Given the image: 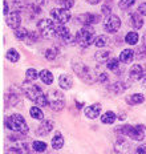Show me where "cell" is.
<instances>
[{
  "label": "cell",
  "instance_id": "obj_2",
  "mask_svg": "<svg viewBox=\"0 0 146 154\" xmlns=\"http://www.w3.org/2000/svg\"><path fill=\"white\" fill-rule=\"evenodd\" d=\"M4 126L7 128L8 130L15 131L16 134H23V136H27L29 129H28V125L25 122L24 117L19 113L11 114L9 117H7L4 120Z\"/></svg>",
  "mask_w": 146,
  "mask_h": 154
},
{
  "label": "cell",
  "instance_id": "obj_43",
  "mask_svg": "<svg viewBox=\"0 0 146 154\" xmlns=\"http://www.w3.org/2000/svg\"><path fill=\"white\" fill-rule=\"evenodd\" d=\"M133 154H146V143H142L141 146H138Z\"/></svg>",
  "mask_w": 146,
  "mask_h": 154
},
{
  "label": "cell",
  "instance_id": "obj_36",
  "mask_svg": "<svg viewBox=\"0 0 146 154\" xmlns=\"http://www.w3.org/2000/svg\"><path fill=\"white\" fill-rule=\"evenodd\" d=\"M32 147H33L35 152H37V153H44V152L47 150V143L43 142V141H33Z\"/></svg>",
  "mask_w": 146,
  "mask_h": 154
},
{
  "label": "cell",
  "instance_id": "obj_16",
  "mask_svg": "<svg viewBox=\"0 0 146 154\" xmlns=\"http://www.w3.org/2000/svg\"><path fill=\"white\" fill-rule=\"evenodd\" d=\"M129 25L134 29H141L144 27V17L139 12H133L132 15L129 16Z\"/></svg>",
  "mask_w": 146,
  "mask_h": 154
},
{
  "label": "cell",
  "instance_id": "obj_37",
  "mask_svg": "<svg viewBox=\"0 0 146 154\" xmlns=\"http://www.w3.org/2000/svg\"><path fill=\"white\" fill-rule=\"evenodd\" d=\"M130 129H132V125H122V126H117L114 131L117 134H121V136H128Z\"/></svg>",
  "mask_w": 146,
  "mask_h": 154
},
{
  "label": "cell",
  "instance_id": "obj_7",
  "mask_svg": "<svg viewBox=\"0 0 146 154\" xmlns=\"http://www.w3.org/2000/svg\"><path fill=\"white\" fill-rule=\"evenodd\" d=\"M50 16L57 24H66L72 19V14L65 8H53L50 11Z\"/></svg>",
  "mask_w": 146,
  "mask_h": 154
},
{
  "label": "cell",
  "instance_id": "obj_1",
  "mask_svg": "<svg viewBox=\"0 0 146 154\" xmlns=\"http://www.w3.org/2000/svg\"><path fill=\"white\" fill-rule=\"evenodd\" d=\"M72 68L75 70V73L77 75L85 84H93V82L98 81V75L100 73H96L94 70H92L89 66L85 63L80 61V60H75L72 63Z\"/></svg>",
  "mask_w": 146,
  "mask_h": 154
},
{
  "label": "cell",
  "instance_id": "obj_48",
  "mask_svg": "<svg viewBox=\"0 0 146 154\" xmlns=\"http://www.w3.org/2000/svg\"><path fill=\"white\" fill-rule=\"evenodd\" d=\"M118 118H120V120H123V118H125V113H122V114L120 113L118 114Z\"/></svg>",
  "mask_w": 146,
  "mask_h": 154
},
{
  "label": "cell",
  "instance_id": "obj_8",
  "mask_svg": "<svg viewBox=\"0 0 146 154\" xmlns=\"http://www.w3.org/2000/svg\"><path fill=\"white\" fill-rule=\"evenodd\" d=\"M121 28V19L117 15H110L108 16L104 21V29L108 33H116L117 31Z\"/></svg>",
  "mask_w": 146,
  "mask_h": 154
},
{
  "label": "cell",
  "instance_id": "obj_35",
  "mask_svg": "<svg viewBox=\"0 0 146 154\" xmlns=\"http://www.w3.org/2000/svg\"><path fill=\"white\" fill-rule=\"evenodd\" d=\"M43 53H44V57H45L47 60H49V61L55 60L57 57V54H59V52L56 51V48H48V49H45Z\"/></svg>",
  "mask_w": 146,
  "mask_h": 154
},
{
  "label": "cell",
  "instance_id": "obj_26",
  "mask_svg": "<svg viewBox=\"0 0 146 154\" xmlns=\"http://www.w3.org/2000/svg\"><path fill=\"white\" fill-rule=\"evenodd\" d=\"M116 120H117V116H116V113H114V112H110V110L105 112V113L101 116V122L105 124V125H110V124H113Z\"/></svg>",
  "mask_w": 146,
  "mask_h": 154
},
{
  "label": "cell",
  "instance_id": "obj_17",
  "mask_svg": "<svg viewBox=\"0 0 146 154\" xmlns=\"http://www.w3.org/2000/svg\"><path fill=\"white\" fill-rule=\"evenodd\" d=\"M128 86H129V84H125V82H122V81H116L108 86V92L113 93V94H121V93H123L128 89Z\"/></svg>",
  "mask_w": 146,
  "mask_h": 154
},
{
  "label": "cell",
  "instance_id": "obj_21",
  "mask_svg": "<svg viewBox=\"0 0 146 154\" xmlns=\"http://www.w3.org/2000/svg\"><path fill=\"white\" fill-rule=\"evenodd\" d=\"M118 59H120V61L123 63V64H129L135 59V52L132 51V49H123L122 52L120 53Z\"/></svg>",
  "mask_w": 146,
  "mask_h": 154
},
{
  "label": "cell",
  "instance_id": "obj_4",
  "mask_svg": "<svg viewBox=\"0 0 146 154\" xmlns=\"http://www.w3.org/2000/svg\"><path fill=\"white\" fill-rule=\"evenodd\" d=\"M94 31L92 27H82L75 36L76 44L81 48H88L92 45V43H94Z\"/></svg>",
  "mask_w": 146,
  "mask_h": 154
},
{
  "label": "cell",
  "instance_id": "obj_40",
  "mask_svg": "<svg viewBox=\"0 0 146 154\" xmlns=\"http://www.w3.org/2000/svg\"><path fill=\"white\" fill-rule=\"evenodd\" d=\"M101 14H104L106 17L112 15V5H110V3H106V4H104L101 7Z\"/></svg>",
  "mask_w": 146,
  "mask_h": 154
},
{
  "label": "cell",
  "instance_id": "obj_3",
  "mask_svg": "<svg viewBox=\"0 0 146 154\" xmlns=\"http://www.w3.org/2000/svg\"><path fill=\"white\" fill-rule=\"evenodd\" d=\"M24 93L32 102L37 106H47L48 105V97L47 94L41 91V88L36 84H25L24 85Z\"/></svg>",
  "mask_w": 146,
  "mask_h": 154
},
{
  "label": "cell",
  "instance_id": "obj_27",
  "mask_svg": "<svg viewBox=\"0 0 146 154\" xmlns=\"http://www.w3.org/2000/svg\"><path fill=\"white\" fill-rule=\"evenodd\" d=\"M40 80L45 85H50L53 82V75H52V72L48 70V69H43L40 72Z\"/></svg>",
  "mask_w": 146,
  "mask_h": 154
},
{
  "label": "cell",
  "instance_id": "obj_25",
  "mask_svg": "<svg viewBox=\"0 0 146 154\" xmlns=\"http://www.w3.org/2000/svg\"><path fill=\"white\" fill-rule=\"evenodd\" d=\"M64 146V137L61 136V133H57L53 136V138H52V147L55 150H60L61 147Z\"/></svg>",
  "mask_w": 146,
  "mask_h": 154
},
{
  "label": "cell",
  "instance_id": "obj_19",
  "mask_svg": "<svg viewBox=\"0 0 146 154\" xmlns=\"http://www.w3.org/2000/svg\"><path fill=\"white\" fill-rule=\"evenodd\" d=\"M20 98H19V94L17 93H14V92H8L7 94L4 96V104L7 108H11V106H15V105L19 104Z\"/></svg>",
  "mask_w": 146,
  "mask_h": 154
},
{
  "label": "cell",
  "instance_id": "obj_9",
  "mask_svg": "<svg viewBox=\"0 0 146 154\" xmlns=\"http://www.w3.org/2000/svg\"><path fill=\"white\" fill-rule=\"evenodd\" d=\"M77 23H80L82 27H90V25L96 24L100 21V16L94 15V14H82L76 19Z\"/></svg>",
  "mask_w": 146,
  "mask_h": 154
},
{
  "label": "cell",
  "instance_id": "obj_6",
  "mask_svg": "<svg viewBox=\"0 0 146 154\" xmlns=\"http://www.w3.org/2000/svg\"><path fill=\"white\" fill-rule=\"evenodd\" d=\"M39 32L43 35L44 37H52L57 33V24L55 20H50V19H43L39 21L37 24Z\"/></svg>",
  "mask_w": 146,
  "mask_h": 154
},
{
  "label": "cell",
  "instance_id": "obj_22",
  "mask_svg": "<svg viewBox=\"0 0 146 154\" xmlns=\"http://www.w3.org/2000/svg\"><path fill=\"white\" fill-rule=\"evenodd\" d=\"M125 101H126V104L128 105H139V104H142V102L145 101V97H144V94H141V93H134V94H132V96H128V97L125 98Z\"/></svg>",
  "mask_w": 146,
  "mask_h": 154
},
{
  "label": "cell",
  "instance_id": "obj_13",
  "mask_svg": "<svg viewBox=\"0 0 146 154\" xmlns=\"http://www.w3.org/2000/svg\"><path fill=\"white\" fill-rule=\"evenodd\" d=\"M101 104H98V102H96V104H92L89 105V106H87L84 109V114L87 118H89V120H94V118L100 117V113H101Z\"/></svg>",
  "mask_w": 146,
  "mask_h": 154
},
{
  "label": "cell",
  "instance_id": "obj_5",
  "mask_svg": "<svg viewBox=\"0 0 146 154\" xmlns=\"http://www.w3.org/2000/svg\"><path fill=\"white\" fill-rule=\"evenodd\" d=\"M47 97H48V106L55 112L62 110L65 106V96L62 94V92L57 91V89H50L47 93Z\"/></svg>",
  "mask_w": 146,
  "mask_h": 154
},
{
  "label": "cell",
  "instance_id": "obj_24",
  "mask_svg": "<svg viewBox=\"0 0 146 154\" xmlns=\"http://www.w3.org/2000/svg\"><path fill=\"white\" fill-rule=\"evenodd\" d=\"M9 152H12L15 154H29V145L23 141V142L17 143L16 146L11 147V149H9Z\"/></svg>",
  "mask_w": 146,
  "mask_h": 154
},
{
  "label": "cell",
  "instance_id": "obj_14",
  "mask_svg": "<svg viewBox=\"0 0 146 154\" xmlns=\"http://www.w3.org/2000/svg\"><path fill=\"white\" fill-rule=\"evenodd\" d=\"M53 128H55V122L52 120H44L40 124V126L37 128L36 134L37 136H48L50 131L53 130Z\"/></svg>",
  "mask_w": 146,
  "mask_h": 154
},
{
  "label": "cell",
  "instance_id": "obj_47",
  "mask_svg": "<svg viewBox=\"0 0 146 154\" xmlns=\"http://www.w3.org/2000/svg\"><path fill=\"white\" fill-rule=\"evenodd\" d=\"M101 2H102V0H87V3H89V4H92V5H96Z\"/></svg>",
  "mask_w": 146,
  "mask_h": 154
},
{
  "label": "cell",
  "instance_id": "obj_33",
  "mask_svg": "<svg viewBox=\"0 0 146 154\" xmlns=\"http://www.w3.org/2000/svg\"><path fill=\"white\" fill-rule=\"evenodd\" d=\"M28 36H29V31L25 29V28H17V29H15V37L17 40H27Z\"/></svg>",
  "mask_w": 146,
  "mask_h": 154
},
{
  "label": "cell",
  "instance_id": "obj_30",
  "mask_svg": "<svg viewBox=\"0 0 146 154\" xmlns=\"http://www.w3.org/2000/svg\"><path fill=\"white\" fill-rule=\"evenodd\" d=\"M29 114H31V117L35 118V120H39V121H44V113H43V110L40 109V106H32L29 109Z\"/></svg>",
  "mask_w": 146,
  "mask_h": 154
},
{
  "label": "cell",
  "instance_id": "obj_31",
  "mask_svg": "<svg viewBox=\"0 0 146 154\" xmlns=\"http://www.w3.org/2000/svg\"><path fill=\"white\" fill-rule=\"evenodd\" d=\"M39 77H40V73L35 68H29V69H27V72H25V80H27L28 82L36 81Z\"/></svg>",
  "mask_w": 146,
  "mask_h": 154
},
{
  "label": "cell",
  "instance_id": "obj_29",
  "mask_svg": "<svg viewBox=\"0 0 146 154\" xmlns=\"http://www.w3.org/2000/svg\"><path fill=\"white\" fill-rule=\"evenodd\" d=\"M138 40H139V35L134 31L126 33V36H125V43L129 44V45H135L138 43Z\"/></svg>",
  "mask_w": 146,
  "mask_h": 154
},
{
  "label": "cell",
  "instance_id": "obj_45",
  "mask_svg": "<svg viewBox=\"0 0 146 154\" xmlns=\"http://www.w3.org/2000/svg\"><path fill=\"white\" fill-rule=\"evenodd\" d=\"M138 12L142 16H146V3H142V4L138 5Z\"/></svg>",
  "mask_w": 146,
  "mask_h": 154
},
{
  "label": "cell",
  "instance_id": "obj_23",
  "mask_svg": "<svg viewBox=\"0 0 146 154\" xmlns=\"http://www.w3.org/2000/svg\"><path fill=\"white\" fill-rule=\"evenodd\" d=\"M112 52L110 51H98V52L94 53V59H96L97 63L102 64V63H108L110 59H112Z\"/></svg>",
  "mask_w": 146,
  "mask_h": 154
},
{
  "label": "cell",
  "instance_id": "obj_44",
  "mask_svg": "<svg viewBox=\"0 0 146 154\" xmlns=\"http://www.w3.org/2000/svg\"><path fill=\"white\" fill-rule=\"evenodd\" d=\"M28 40H29L31 43H35V41L39 40V36H37L36 32H29V36H28Z\"/></svg>",
  "mask_w": 146,
  "mask_h": 154
},
{
  "label": "cell",
  "instance_id": "obj_32",
  "mask_svg": "<svg viewBox=\"0 0 146 154\" xmlns=\"http://www.w3.org/2000/svg\"><path fill=\"white\" fill-rule=\"evenodd\" d=\"M108 43H109V37L106 36V35H100L96 40H94V45L97 48H104L108 45Z\"/></svg>",
  "mask_w": 146,
  "mask_h": 154
},
{
  "label": "cell",
  "instance_id": "obj_20",
  "mask_svg": "<svg viewBox=\"0 0 146 154\" xmlns=\"http://www.w3.org/2000/svg\"><path fill=\"white\" fill-rule=\"evenodd\" d=\"M59 85H60V88H62V89H66V91H69V89H72V86H73V79H72V76H69V75H61L59 77Z\"/></svg>",
  "mask_w": 146,
  "mask_h": 154
},
{
  "label": "cell",
  "instance_id": "obj_18",
  "mask_svg": "<svg viewBox=\"0 0 146 154\" xmlns=\"http://www.w3.org/2000/svg\"><path fill=\"white\" fill-rule=\"evenodd\" d=\"M129 147H130L129 142L125 138H122V137L117 138V141L114 142V150H116L118 154H126V152L129 150Z\"/></svg>",
  "mask_w": 146,
  "mask_h": 154
},
{
  "label": "cell",
  "instance_id": "obj_12",
  "mask_svg": "<svg viewBox=\"0 0 146 154\" xmlns=\"http://www.w3.org/2000/svg\"><path fill=\"white\" fill-rule=\"evenodd\" d=\"M145 76V68L141 66L139 64H134L129 70V79L130 81H139Z\"/></svg>",
  "mask_w": 146,
  "mask_h": 154
},
{
  "label": "cell",
  "instance_id": "obj_28",
  "mask_svg": "<svg viewBox=\"0 0 146 154\" xmlns=\"http://www.w3.org/2000/svg\"><path fill=\"white\" fill-rule=\"evenodd\" d=\"M5 59L11 63H17L19 60H20V53H19L15 48H11V49H8L7 53H5Z\"/></svg>",
  "mask_w": 146,
  "mask_h": 154
},
{
  "label": "cell",
  "instance_id": "obj_41",
  "mask_svg": "<svg viewBox=\"0 0 146 154\" xmlns=\"http://www.w3.org/2000/svg\"><path fill=\"white\" fill-rule=\"evenodd\" d=\"M73 5H75V0H64L61 3V8H65V9H71Z\"/></svg>",
  "mask_w": 146,
  "mask_h": 154
},
{
  "label": "cell",
  "instance_id": "obj_10",
  "mask_svg": "<svg viewBox=\"0 0 146 154\" xmlns=\"http://www.w3.org/2000/svg\"><path fill=\"white\" fill-rule=\"evenodd\" d=\"M5 23L9 28L12 29H17L20 28V23H21V16H20V12L19 11H12L5 16Z\"/></svg>",
  "mask_w": 146,
  "mask_h": 154
},
{
  "label": "cell",
  "instance_id": "obj_34",
  "mask_svg": "<svg viewBox=\"0 0 146 154\" xmlns=\"http://www.w3.org/2000/svg\"><path fill=\"white\" fill-rule=\"evenodd\" d=\"M106 68L116 73L117 70L120 69V59H113V57H112V59L106 63Z\"/></svg>",
  "mask_w": 146,
  "mask_h": 154
},
{
  "label": "cell",
  "instance_id": "obj_15",
  "mask_svg": "<svg viewBox=\"0 0 146 154\" xmlns=\"http://www.w3.org/2000/svg\"><path fill=\"white\" fill-rule=\"evenodd\" d=\"M56 36H59L60 38H61L62 43L65 44H69L72 41L71 38V31H69V28L66 27L65 24H59L57 25V33Z\"/></svg>",
  "mask_w": 146,
  "mask_h": 154
},
{
  "label": "cell",
  "instance_id": "obj_50",
  "mask_svg": "<svg viewBox=\"0 0 146 154\" xmlns=\"http://www.w3.org/2000/svg\"><path fill=\"white\" fill-rule=\"evenodd\" d=\"M55 2H59V3H62V2H64V0H55Z\"/></svg>",
  "mask_w": 146,
  "mask_h": 154
},
{
  "label": "cell",
  "instance_id": "obj_38",
  "mask_svg": "<svg viewBox=\"0 0 146 154\" xmlns=\"http://www.w3.org/2000/svg\"><path fill=\"white\" fill-rule=\"evenodd\" d=\"M135 0H120L118 3V7L122 9V11H126V9L132 8L133 5H134Z\"/></svg>",
  "mask_w": 146,
  "mask_h": 154
},
{
  "label": "cell",
  "instance_id": "obj_46",
  "mask_svg": "<svg viewBox=\"0 0 146 154\" xmlns=\"http://www.w3.org/2000/svg\"><path fill=\"white\" fill-rule=\"evenodd\" d=\"M8 11H9V8H8V3L4 0V2H3V15H5V16H7V15L9 14Z\"/></svg>",
  "mask_w": 146,
  "mask_h": 154
},
{
  "label": "cell",
  "instance_id": "obj_49",
  "mask_svg": "<svg viewBox=\"0 0 146 154\" xmlns=\"http://www.w3.org/2000/svg\"><path fill=\"white\" fill-rule=\"evenodd\" d=\"M37 2H39L40 4H45V3H48V0H37Z\"/></svg>",
  "mask_w": 146,
  "mask_h": 154
},
{
  "label": "cell",
  "instance_id": "obj_42",
  "mask_svg": "<svg viewBox=\"0 0 146 154\" xmlns=\"http://www.w3.org/2000/svg\"><path fill=\"white\" fill-rule=\"evenodd\" d=\"M108 80H109V76H108V73L100 72V75H98V81H100V82H106Z\"/></svg>",
  "mask_w": 146,
  "mask_h": 154
},
{
  "label": "cell",
  "instance_id": "obj_11",
  "mask_svg": "<svg viewBox=\"0 0 146 154\" xmlns=\"http://www.w3.org/2000/svg\"><path fill=\"white\" fill-rule=\"evenodd\" d=\"M145 130H146V126L145 125H134V126H132V129H130L128 137L129 138H132L133 141H144L145 138Z\"/></svg>",
  "mask_w": 146,
  "mask_h": 154
},
{
  "label": "cell",
  "instance_id": "obj_39",
  "mask_svg": "<svg viewBox=\"0 0 146 154\" xmlns=\"http://www.w3.org/2000/svg\"><path fill=\"white\" fill-rule=\"evenodd\" d=\"M135 59L137 60H144L146 59V45H139L135 51Z\"/></svg>",
  "mask_w": 146,
  "mask_h": 154
},
{
  "label": "cell",
  "instance_id": "obj_51",
  "mask_svg": "<svg viewBox=\"0 0 146 154\" xmlns=\"http://www.w3.org/2000/svg\"><path fill=\"white\" fill-rule=\"evenodd\" d=\"M144 40H145V45H146V36H145V38H144Z\"/></svg>",
  "mask_w": 146,
  "mask_h": 154
}]
</instances>
